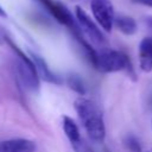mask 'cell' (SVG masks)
I'll use <instances>...</instances> for the list:
<instances>
[{
  "instance_id": "1",
  "label": "cell",
  "mask_w": 152,
  "mask_h": 152,
  "mask_svg": "<svg viewBox=\"0 0 152 152\" xmlns=\"http://www.w3.org/2000/svg\"><path fill=\"white\" fill-rule=\"evenodd\" d=\"M74 108L88 138L94 142H102L106 137V126L97 104L89 99L77 97L74 101Z\"/></svg>"
},
{
  "instance_id": "2",
  "label": "cell",
  "mask_w": 152,
  "mask_h": 152,
  "mask_svg": "<svg viewBox=\"0 0 152 152\" xmlns=\"http://www.w3.org/2000/svg\"><path fill=\"white\" fill-rule=\"evenodd\" d=\"M94 68H96L101 72H116V71L126 70L128 76L135 80L134 77L135 74H134V70L132 68L128 56L118 50L104 48L97 51Z\"/></svg>"
},
{
  "instance_id": "3",
  "label": "cell",
  "mask_w": 152,
  "mask_h": 152,
  "mask_svg": "<svg viewBox=\"0 0 152 152\" xmlns=\"http://www.w3.org/2000/svg\"><path fill=\"white\" fill-rule=\"evenodd\" d=\"M6 40L12 46L13 51L17 55L15 71H17V75L19 77V80L21 81L24 87L27 88L28 90H31V91L39 90V80H40V77L38 75L37 68H36L32 58L27 57V55H25L21 50H19V48L15 44H13V42H11L8 38H6Z\"/></svg>"
},
{
  "instance_id": "4",
  "label": "cell",
  "mask_w": 152,
  "mask_h": 152,
  "mask_svg": "<svg viewBox=\"0 0 152 152\" xmlns=\"http://www.w3.org/2000/svg\"><path fill=\"white\" fill-rule=\"evenodd\" d=\"M75 19L83 36H86L93 44L103 45L106 43V38L99 25H96V23L89 17V14L80 6H76L75 8Z\"/></svg>"
},
{
  "instance_id": "5",
  "label": "cell",
  "mask_w": 152,
  "mask_h": 152,
  "mask_svg": "<svg viewBox=\"0 0 152 152\" xmlns=\"http://www.w3.org/2000/svg\"><path fill=\"white\" fill-rule=\"evenodd\" d=\"M90 10L99 26L103 31L110 32L115 20L114 7L110 0H90Z\"/></svg>"
},
{
  "instance_id": "6",
  "label": "cell",
  "mask_w": 152,
  "mask_h": 152,
  "mask_svg": "<svg viewBox=\"0 0 152 152\" xmlns=\"http://www.w3.org/2000/svg\"><path fill=\"white\" fill-rule=\"evenodd\" d=\"M46 10L48 12L62 25H66L71 27L74 32L80 31V27L76 23V19L72 17V14L69 12V10L63 6V4L55 1V0H38Z\"/></svg>"
},
{
  "instance_id": "7",
  "label": "cell",
  "mask_w": 152,
  "mask_h": 152,
  "mask_svg": "<svg viewBox=\"0 0 152 152\" xmlns=\"http://www.w3.org/2000/svg\"><path fill=\"white\" fill-rule=\"evenodd\" d=\"M62 128H63V132L66 135L68 140L70 141L74 152H82L83 147H84V142L81 138L80 128H78L77 124L75 122V120L71 119L70 116L63 115L62 116Z\"/></svg>"
},
{
  "instance_id": "8",
  "label": "cell",
  "mask_w": 152,
  "mask_h": 152,
  "mask_svg": "<svg viewBox=\"0 0 152 152\" xmlns=\"http://www.w3.org/2000/svg\"><path fill=\"white\" fill-rule=\"evenodd\" d=\"M0 152H36V144L32 140L24 138L1 140Z\"/></svg>"
},
{
  "instance_id": "9",
  "label": "cell",
  "mask_w": 152,
  "mask_h": 152,
  "mask_svg": "<svg viewBox=\"0 0 152 152\" xmlns=\"http://www.w3.org/2000/svg\"><path fill=\"white\" fill-rule=\"evenodd\" d=\"M139 66L144 72L152 71V36L142 38L139 44Z\"/></svg>"
},
{
  "instance_id": "10",
  "label": "cell",
  "mask_w": 152,
  "mask_h": 152,
  "mask_svg": "<svg viewBox=\"0 0 152 152\" xmlns=\"http://www.w3.org/2000/svg\"><path fill=\"white\" fill-rule=\"evenodd\" d=\"M30 56H31V58H32V61H33V63L37 68L38 75L42 80H44L45 82L53 83V84H61L63 82L62 78L58 75H56L53 71L50 70V68L48 66V64L45 63V61L40 56H38L33 52H30Z\"/></svg>"
},
{
  "instance_id": "11",
  "label": "cell",
  "mask_w": 152,
  "mask_h": 152,
  "mask_svg": "<svg viewBox=\"0 0 152 152\" xmlns=\"http://www.w3.org/2000/svg\"><path fill=\"white\" fill-rule=\"evenodd\" d=\"M114 26L126 36H132L137 32V21L129 15H116L114 20Z\"/></svg>"
},
{
  "instance_id": "12",
  "label": "cell",
  "mask_w": 152,
  "mask_h": 152,
  "mask_svg": "<svg viewBox=\"0 0 152 152\" xmlns=\"http://www.w3.org/2000/svg\"><path fill=\"white\" fill-rule=\"evenodd\" d=\"M66 83H68L69 88L71 90H74L75 93H77L78 95H84L86 91H87V88H86V84H84L83 80L77 74H70V75H68Z\"/></svg>"
},
{
  "instance_id": "13",
  "label": "cell",
  "mask_w": 152,
  "mask_h": 152,
  "mask_svg": "<svg viewBox=\"0 0 152 152\" xmlns=\"http://www.w3.org/2000/svg\"><path fill=\"white\" fill-rule=\"evenodd\" d=\"M124 145L129 152H144L139 144V140L133 134H127L124 138Z\"/></svg>"
},
{
  "instance_id": "14",
  "label": "cell",
  "mask_w": 152,
  "mask_h": 152,
  "mask_svg": "<svg viewBox=\"0 0 152 152\" xmlns=\"http://www.w3.org/2000/svg\"><path fill=\"white\" fill-rule=\"evenodd\" d=\"M135 4L142 5V6H147V7H152V0H132Z\"/></svg>"
},
{
  "instance_id": "15",
  "label": "cell",
  "mask_w": 152,
  "mask_h": 152,
  "mask_svg": "<svg viewBox=\"0 0 152 152\" xmlns=\"http://www.w3.org/2000/svg\"><path fill=\"white\" fill-rule=\"evenodd\" d=\"M145 23H146V25L150 27V30L152 31V17H147V18L145 19Z\"/></svg>"
},
{
  "instance_id": "16",
  "label": "cell",
  "mask_w": 152,
  "mask_h": 152,
  "mask_svg": "<svg viewBox=\"0 0 152 152\" xmlns=\"http://www.w3.org/2000/svg\"><path fill=\"white\" fill-rule=\"evenodd\" d=\"M82 152H93V148L88 144H84V147H83V151Z\"/></svg>"
},
{
  "instance_id": "17",
  "label": "cell",
  "mask_w": 152,
  "mask_h": 152,
  "mask_svg": "<svg viewBox=\"0 0 152 152\" xmlns=\"http://www.w3.org/2000/svg\"><path fill=\"white\" fill-rule=\"evenodd\" d=\"M0 17H4V18H6V12H5V10L1 7V5H0Z\"/></svg>"
},
{
  "instance_id": "18",
  "label": "cell",
  "mask_w": 152,
  "mask_h": 152,
  "mask_svg": "<svg viewBox=\"0 0 152 152\" xmlns=\"http://www.w3.org/2000/svg\"><path fill=\"white\" fill-rule=\"evenodd\" d=\"M147 152H152V147H151V148H150V150H148Z\"/></svg>"
},
{
  "instance_id": "19",
  "label": "cell",
  "mask_w": 152,
  "mask_h": 152,
  "mask_svg": "<svg viewBox=\"0 0 152 152\" xmlns=\"http://www.w3.org/2000/svg\"><path fill=\"white\" fill-rule=\"evenodd\" d=\"M104 152H110V151H108V150H104Z\"/></svg>"
},
{
  "instance_id": "20",
  "label": "cell",
  "mask_w": 152,
  "mask_h": 152,
  "mask_svg": "<svg viewBox=\"0 0 152 152\" xmlns=\"http://www.w3.org/2000/svg\"><path fill=\"white\" fill-rule=\"evenodd\" d=\"M151 125H152V121H151Z\"/></svg>"
}]
</instances>
